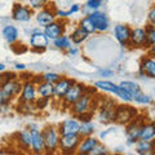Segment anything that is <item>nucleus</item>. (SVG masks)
I'll return each mask as SVG.
<instances>
[{
    "label": "nucleus",
    "mask_w": 155,
    "mask_h": 155,
    "mask_svg": "<svg viewBox=\"0 0 155 155\" xmlns=\"http://www.w3.org/2000/svg\"><path fill=\"white\" fill-rule=\"evenodd\" d=\"M43 138H44L45 145V153L47 154H54L57 150H60V137L61 133L56 125H47L41 129Z\"/></svg>",
    "instance_id": "1"
},
{
    "label": "nucleus",
    "mask_w": 155,
    "mask_h": 155,
    "mask_svg": "<svg viewBox=\"0 0 155 155\" xmlns=\"http://www.w3.org/2000/svg\"><path fill=\"white\" fill-rule=\"evenodd\" d=\"M96 93V89H87L85 93L80 97L79 100L74 102L70 109H71V113L74 114L75 116H80L83 114H88V113H92V107H93V94Z\"/></svg>",
    "instance_id": "2"
},
{
    "label": "nucleus",
    "mask_w": 155,
    "mask_h": 155,
    "mask_svg": "<svg viewBox=\"0 0 155 155\" xmlns=\"http://www.w3.org/2000/svg\"><path fill=\"white\" fill-rule=\"evenodd\" d=\"M22 83L23 81H21L18 78H14V79H11L5 81V83H3L2 85L3 101L0 105H9L13 98L19 97V93H21V89H22Z\"/></svg>",
    "instance_id": "3"
},
{
    "label": "nucleus",
    "mask_w": 155,
    "mask_h": 155,
    "mask_svg": "<svg viewBox=\"0 0 155 155\" xmlns=\"http://www.w3.org/2000/svg\"><path fill=\"white\" fill-rule=\"evenodd\" d=\"M119 85L123 87V88L128 92V93L130 94V97H132V101H134V102H137L140 105H149V104L153 102L151 97L145 94L142 92V89H141V87H140L137 83H134V81L124 80Z\"/></svg>",
    "instance_id": "4"
},
{
    "label": "nucleus",
    "mask_w": 155,
    "mask_h": 155,
    "mask_svg": "<svg viewBox=\"0 0 155 155\" xmlns=\"http://www.w3.org/2000/svg\"><path fill=\"white\" fill-rule=\"evenodd\" d=\"M94 87L100 91L109 92V93L115 94L118 98L124 101V102H130V101H132L130 94L123 88V87H120L119 84H114V83L107 81V80H98V81H94Z\"/></svg>",
    "instance_id": "5"
},
{
    "label": "nucleus",
    "mask_w": 155,
    "mask_h": 155,
    "mask_svg": "<svg viewBox=\"0 0 155 155\" xmlns=\"http://www.w3.org/2000/svg\"><path fill=\"white\" fill-rule=\"evenodd\" d=\"M116 105L113 100H109L107 97H104V102L98 106V120L102 123H111L115 119Z\"/></svg>",
    "instance_id": "6"
},
{
    "label": "nucleus",
    "mask_w": 155,
    "mask_h": 155,
    "mask_svg": "<svg viewBox=\"0 0 155 155\" xmlns=\"http://www.w3.org/2000/svg\"><path fill=\"white\" fill-rule=\"evenodd\" d=\"M138 115L137 110L129 105H118L115 111V119L114 122L122 125H127Z\"/></svg>",
    "instance_id": "7"
},
{
    "label": "nucleus",
    "mask_w": 155,
    "mask_h": 155,
    "mask_svg": "<svg viewBox=\"0 0 155 155\" xmlns=\"http://www.w3.org/2000/svg\"><path fill=\"white\" fill-rule=\"evenodd\" d=\"M143 122H145V119L137 115L132 122L127 124V128H125V137H127L128 145H134L140 140V133H141V128H142Z\"/></svg>",
    "instance_id": "8"
},
{
    "label": "nucleus",
    "mask_w": 155,
    "mask_h": 155,
    "mask_svg": "<svg viewBox=\"0 0 155 155\" xmlns=\"http://www.w3.org/2000/svg\"><path fill=\"white\" fill-rule=\"evenodd\" d=\"M28 130L31 134V151L35 154H43L45 153V145H44V138H43V132L38 124H28Z\"/></svg>",
    "instance_id": "9"
},
{
    "label": "nucleus",
    "mask_w": 155,
    "mask_h": 155,
    "mask_svg": "<svg viewBox=\"0 0 155 155\" xmlns=\"http://www.w3.org/2000/svg\"><path fill=\"white\" fill-rule=\"evenodd\" d=\"M85 91H87V87L84 84L75 81V83L70 87V89L66 92L64 98H62V105H64V107H70L72 104L76 102V101L85 93Z\"/></svg>",
    "instance_id": "10"
},
{
    "label": "nucleus",
    "mask_w": 155,
    "mask_h": 155,
    "mask_svg": "<svg viewBox=\"0 0 155 155\" xmlns=\"http://www.w3.org/2000/svg\"><path fill=\"white\" fill-rule=\"evenodd\" d=\"M80 134H62L60 137V150L64 154L76 153L78 146L80 143Z\"/></svg>",
    "instance_id": "11"
},
{
    "label": "nucleus",
    "mask_w": 155,
    "mask_h": 155,
    "mask_svg": "<svg viewBox=\"0 0 155 155\" xmlns=\"http://www.w3.org/2000/svg\"><path fill=\"white\" fill-rule=\"evenodd\" d=\"M49 45V38H48L44 31L41 30H35L31 31V36H30V47L32 51L35 52H43L47 49V47Z\"/></svg>",
    "instance_id": "12"
},
{
    "label": "nucleus",
    "mask_w": 155,
    "mask_h": 155,
    "mask_svg": "<svg viewBox=\"0 0 155 155\" xmlns=\"http://www.w3.org/2000/svg\"><path fill=\"white\" fill-rule=\"evenodd\" d=\"M38 97L36 83L34 80H26L22 83V89L19 93V101L21 102H35Z\"/></svg>",
    "instance_id": "13"
},
{
    "label": "nucleus",
    "mask_w": 155,
    "mask_h": 155,
    "mask_svg": "<svg viewBox=\"0 0 155 155\" xmlns=\"http://www.w3.org/2000/svg\"><path fill=\"white\" fill-rule=\"evenodd\" d=\"M130 48H149L147 44V34H146V28L142 27H136L132 28V34H130V40H129V45Z\"/></svg>",
    "instance_id": "14"
},
{
    "label": "nucleus",
    "mask_w": 155,
    "mask_h": 155,
    "mask_svg": "<svg viewBox=\"0 0 155 155\" xmlns=\"http://www.w3.org/2000/svg\"><path fill=\"white\" fill-rule=\"evenodd\" d=\"M140 76H146L150 79H155V57L143 56L140 61Z\"/></svg>",
    "instance_id": "15"
},
{
    "label": "nucleus",
    "mask_w": 155,
    "mask_h": 155,
    "mask_svg": "<svg viewBox=\"0 0 155 155\" xmlns=\"http://www.w3.org/2000/svg\"><path fill=\"white\" fill-rule=\"evenodd\" d=\"M56 18H57L56 9L53 7H45L40 9V11H38V13L35 14V19H36L38 25L41 27H45L47 25L54 22Z\"/></svg>",
    "instance_id": "16"
},
{
    "label": "nucleus",
    "mask_w": 155,
    "mask_h": 155,
    "mask_svg": "<svg viewBox=\"0 0 155 155\" xmlns=\"http://www.w3.org/2000/svg\"><path fill=\"white\" fill-rule=\"evenodd\" d=\"M32 9L28 5H23L21 3L14 4L12 9V18L17 22H27L31 19Z\"/></svg>",
    "instance_id": "17"
},
{
    "label": "nucleus",
    "mask_w": 155,
    "mask_h": 155,
    "mask_svg": "<svg viewBox=\"0 0 155 155\" xmlns=\"http://www.w3.org/2000/svg\"><path fill=\"white\" fill-rule=\"evenodd\" d=\"M88 16L92 19V22L94 23L96 30L98 32H105L109 30L110 22H109V18L106 16V13L100 12V11H93V12H91Z\"/></svg>",
    "instance_id": "18"
},
{
    "label": "nucleus",
    "mask_w": 155,
    "mask_h": 155,
    "mask_svg": "<svg viewBox=\"0 0 155 155\" xmlns=\"http://www.w3.org/2000/svg\"><path fill=\"white\" fill-rule=\"evenodd\" d=\"M130 34H132V28H130L128 25L119 23V25L114 26V36H115L116 40L119 41L120 45H123V47L129 45Z\"/></svg>",
    "instance_id": "19"
},
{
    "label": "nucleus",
    "mask_w": 155,
    "mask_h": 155,
    "mask_svg": "<svg viewBox=\"0 0 155 155\" xmlns=\"http://www.w3.org/2000/svg\"><path fill=\"white\" fill-rule=\"evenodd\" d=\"M58 130H60L61 136L62 134H79L80 132V122L78 118H70L64 120L58 125Z\"/></svg>",
    "instance_id": "20"
},
{
    "label": "nucleus",
    "mask_w": 155,
    "mask_h": 155,
    "mask_svg": "<svg viewBox=\"0 0 155 155\" xmlns=\"http://www.w3.org/2000/svg\"><path fill=\"white\" fill-rule=\"evenodd\" d=\"M44 34L49 38V40H54V39H57L58 36L64 35L65 32V23L61 22V21H54L49 23V25H47L44 27Z\"/></svg>",
    "instance_id": "21"
},
{
    "label": "nucleus",
    "mask_w": 155,
    "mask_h": 155,
    "mask_svg": "<svg viewBox=\"0 0 155 155\" xmlns=\"http://www.w3.org/2000/svg\"><path fill=\"white\" fill-rule=\"evenodd\" d=\"M75 83V80L70 79V78H65L62 76L60 80L54 83V97L57 100H61L64 98V96L66 94V92L70 89V87Z\"/></svg>",
    "instance_id": "22"
},
{
    "label": "nucleus",
    "mask_w": 155,
    "mask_h": 155,
    "mask_svg": "<svg viewBox=\"0 0 155 155\" xmlns=\"http://www.w3.org/2000/svg\"><path fill=\"white\" fill-rule=\"evenodd\" d=\"M97 143H98V140L94 138L93 136H85V137H81L76 153L79 155H89L91 151L94 149V146Z\"/></svg>",
    "instance_id": "23"
},
{
    "label": "nucleus",
    "mask_w": 155,
    "mask_h": 155,
    "mask_svg": "<svg viewBox=\"0 0 155 155\" xmlns=\"http://www.w3.org/2000/svg\"><path fill=\"white\" fill-rule=\"evenodd\" d=\"M18 143L19 149L23 150H31V134L28 128L22 129L16 134V140H14Z\"/></svg>",
    "instance_id": "24"
},
{
    "label": "nucleus",
    "mask_w": 155,
    "mask_h": 155,
    "mask_svg": "<svg viewBox=\"0 0 155 155\" xmlns=\"http://www.w3.org/2000/svg\"><path fill=\"white\" fill-rule=\"evenodd\" d=\"M36 88L39 97H45V98H53L54 97V84L43 80L36 84Z\"/></svg>",
    "instance_id": "25"
},
{
    "label": "nucleus",
    "mask_w": 155,
    "mask_h": 155,
    "mask_svg": "<svg viewBox=\"0 0 155 155\" xmlns=\"http://www.w3.org/2000/svg\"><path fill=\"white\" fill-rule=\"evenodd\" d=\"M155 138V122H146L142 124L141 133H140V140L145 141H151Z\"/></svg>",
    "instance_id": "26"
},
{
    "label": "nucleus",
    "mask_w": 155,
    "mask_h": 155,
    "mask_svg": "<svg viewBox=\"0 0 155 155\" xmlns=\"http://www.w3.org/2000/svg\"><path fill=\"white\" fill-rule=\"evenodd\" d=\"M3 36L5 39V41L9 44H14V43L18 41V30L17 27H14L13 25H5L3 27Z\"/></svg>",
    "instance_id": "27"
},
{
    "label": "nucleus",
    "mask_w": 155,
    "mask_h": 155,
    "mask_svg": "<svg viewBox=\"0 0 155 155\" xmlns=\"http://www.w3.org/2000/svg\"><path fill=\"white\" fill-rule=\"evenodd\" d=\"M136 153L140 155H147L154 154V142L151 141H145V140H138L136 142Z\"/></svg>",
    "instance_id": "28"
},
{
    "label": "nucleus",
    "mask_w": 155,
    "mask_h": 155,
    "mask_svg": "<svg viewBox=\"0 0 155 155\" xmlns=\"http://www.w3.org/2000/svg\"><path fill=\"white\" fill-rule=\"evenodd\" d=\"M53 45H54L57 49H60V51H67L70 47H72V41H71V38L70 36H67V35H61V36H58L57 39H54L53 40Z\"/></svg>",
    "instance_id": "29"
},
{
    "label": "nucleus",
    "mask_w": 155,
    "mask_h": 155,
    "mask_svg": "<svg viewBox=\"0 0 155 155\" xmlns=\"http://www.w3.org/2000/svg\"><path fill=\"white\" fill-rule=\"evenodd\" d=\"M88 36H89V34L87 31H84L81 27L75 28V30L71 32V35H70L71 41L74 43V44H81V43H84L87 39H88Z\"/></svg>",
    "instance_id": "30"
},
{
    "label": "nucleus",
    "mask_w": 155,
    "mask_h": 155,
    "mask_svg": "<svg viewBox=\"0 0 155 155\" xmlns=\"http://www.w3.org/2000/svg\"><path fill=\"white\" fill-rule=\"evenodd\" d=\"M79 27H81L84 31H87L91 35V34H93L96 32V26H94V23L92 22V19L89 18V16H85L80 19V22H79Z\"/></svg>",
    "instance_id": "31"
},
{
    "label": "nucleus",
    "mask_w": 155,
    "mask_h": 155,
    "mask_svg": "<svg viewBox=\"0 0 155 155\" xmlns=\"http://www.w3.org/2000/svg\"><path fill=\"white\" fill-rule=\"evenodd\" d=\"M94 124L92 120H88V122H80V132L79 134L81 137H85V136H92L94 132Z\"/></svg>",
    "instance_id": "32"
},
{
    "label": "nucleus",
    "mask_w": 155,
    "mask_h": 155,
    "mask_svg": "<svg viewBox=\"0 0 155 155\" xmlns=\"http://www.w3.org/2000/svg\"><path fill=\"white\" fill-rule=\"evenodd\" d=\"M49 0H28V7L32 11H40V9L45 8Z\"/></svg>",
    "instance_id": "33"
},
{
    "label": "nucleus",
    "mask_w": 155,
    "mask_h": 155,
    "mask_svg": "<svg viewBox=\"0 0 155 155\" xmlns=\"http://www.w3.org/2000/svg\"><path fill=\"white\" fill-rule=\"evenodd\" d=\"M61 78H62V76H61L60 74H56V72H47V74H44V75L41 76V80L54 84V83H57V81L61 79Z\"/></svg>",
    "instance_id": "34"
},
{
    "label": "nucleus",
    "mask_w": 155,
    "mask_h": 155,
    "mask_svg": "<svg viewBox=\"0 0 155 155\" xmlns=\"http://www.w3.org/2000/svg\"><path fill=\"white\" fill-rule=\"evenodd\" d=\"M35 109H36L35 102H21V101H19L18 110L22 111V113H32Z\"/></svg>",
    "instance_id": "35"
},
{
    "label": "nucleus",
    "mask_w": 155,
    "mask_h": 155,
    "mask_svg": "<svg viewBox=\"0 0 155 155\" xmlns=\"http://www.w3.org/2000/svg\"><path fill=\"white\" fill-rule=\"evenodd\" d=\"M101 5H102L101 0H87V3H85V8L89 11V13L93 11H98Z\"/></svg>",
    "instance_id": "36"
},
{
    "label": "nucleus",
    "mask_w": 155,
    "mask_h": 155,
    "mask_svg": "<svg viewBox=\"0 0 155 155\" xmlns=\"http://www.w3.org/2000/svg\"><path fill=\"white\" fill-rule=\"evenodd\" d=\"M146 34H147V44L149 47L155 44V26L149 25L146 27Z\"/></svg>",
    "instance_id": "37"
},
{
    "label": "nucleus",
    "mask_w": 155,
    "mask_h": 155,
    "mask_svg": "<svg viewBox=\"0 0 155 155\" xmlns=\"http://www.w3.org/2000/svg\"><path fill=\"white\" fill-rule=\"evenodd\" d=\"M106 154H107V149H106V146H104L102 143L98 142L94 146V149L91 151L89 155H106Z\"/></svg>",
    "instance_id": "38"
},
{
    "label": "nucleus",
    "mask_w": 155,
    "mask_h": 155,
    "mask_svg": "<svg viewBox=\"0 0 155 155\" xmlns=\"http://www.w3.org/2000/svg\"><path fill=\"white\" fill-rule=\"evenodd\" d=\"M48 104H49V98H45V97H40V98H36V101H35V106L38 110L45 109Z\"/></svg>",
    "instance_id": "39"
},
{
    "label": "nucleus",
    "mask_w": 155,
    "mask_h": 155,
    "mask_svg": "<svg viewBox=\"0 0 155 155\" xmlns=\"http://www.w3.org/2000/svg\"><path fill=\"white\" fill-rule=\"evenodd\" d=\"M147 21H149V25L155 26V5L150 8V11L147 13Z\"/></svg>",
    "instance_id": "40"
},
{
    "label": "nucleus",
    "mask_w": 155,
    "mask_h": 155,
    "mask_svg": "<svg viewBox=\"0 0 155 155\" xmlns=\"http://www.w3.org/2000/svg\"><path fill=\"white\" fill-rule=\"evenodd\" d=\"M66 53H67V54H69L70 57H76L78 54H79V49H78V47L72 45V47H70L69 49L66 51Z\"/></svg>",
    "instance_id": "41"
},
{
    "label": "nucleus",
    "mask_w": 155,
    "mask_h": 155,
    "mask_svg": "<svg viewBox=\"0 0 155 155\" xmlns=\"http://www.w3.org/2000/svg\"><path fill=\"white\" fill-rule=\"evenodd\" d=\"M69 11L71 12V14L78 13V12L80 11V5H79V4H72V5H71V8L69 9Z\"/></svg>",
    "instance_id": "42"
},
{
    "label": "nucleus",
    "mask_w": 155,
    "mask_h": 155,
    "mask_svg": "<svg viewBox=\"0 0 155 155\" xmlns=\"http://www.w3.org/2000/svg\"><path fill=\"white\" fill-rule=\"evenodd\" d=\"M113 74H114V72H113V71H109V70H101V71H100V75H102L104 78H106V76H111Z\"/></svg>",
    "instance_id": "43"
},
{
    "label": "nucleus",
    "mask_w": 155,
    "mask_h": 155,
    "mask_svg": "<svg viewBox=\"0 0 155 155\" xmlns=\"http://www.w3.org/2000/svg\"><path fill=\"white\" fill-rule=\"evenodd\" d=\"M147 51H149V54H150V56H153V57H155V44H153V45H150V47L147 48Z\"/></svg>",
    "instance_id": "44"
},
{
    "label": "nucleus",
    "mask_w": 155,
    "mask_h": 155,
    "mask_svg": "<svg viewBox=\"0 0 155 155\" xmlns=\"http://www.w3.org/2000/svg\"><path fill=\"white\" fill-rule=\"evenodd\" d=\"M14 67H16L17 70H21V71H22V70H25V67H26V66L23 65V64H16V66H14Z\"/></svg>",
    "instance_id": "45"
},
{
    "label": "nucleus",
    "mask_w": 155,
    "mask_h": 155,
    "mask_svg": "<svg viewBox=\"0 0 155 155\" xmlns=\"http://www.w3.org/2000/svg\"><path fill=\"white\" fill-rule=\"evenodd\" d=\"M7 70V67H5V65L4 64H0V74H2V72H4Z\"/></svg>",
    "instance_id": "46"
},
{
    "label": "nucleus",
    "mask_w": 155,
    "mask_h": 155,
    "mask_svg": "<svg viewBox=\"0 0 155 155\" xmlns=\"http://www.w3.org/2000/svg\"><path fill=\"white\" fill-rule=\"evenodd\" d=\"M2 81H0V104H2V101H3V94H2Z\"/></svg>",
    "instance_id": "47"
},
{
    "label": "nucleus",
    "mask_w": 155,
    "mask_h": 155,
    "mask_svg": "<svg viewBox=\"0 0 155 155\" xmlns=\"http://www.w3.org/2000/svg\"><path fill=\"white\" fill-rule=\"evenodd\" d=\"M2 154H4V151H3V150H0V155H2Z\"/></svg>",
    "instance_id": "48"
},
{
    "label": "nucleus",
    "mask_w": 155,
    "mask_h": 155,
    "mask_svg": "<svg viewBox=\"0 0 155 155\" xmlns=\"http://www.w3.org/2000/svg\"><path fill=\"white\" fill-rule=\"evenodd\" d=\"M101 2H102V3H105V2H107V0H101Z\"/></svg>",
    "instance_id": "49"
}]
</instances>
